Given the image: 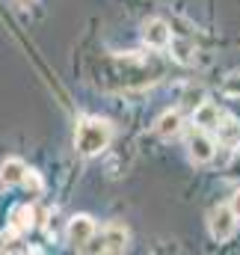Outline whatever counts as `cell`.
I'll list each match as a JSON object with an SVG mask.
<instances>
[{"instance_id":"obj_1","label":"cell","mask_w":240,"mask_h":255,"mask_svg":"<svg viewBox=\"0 0 240 255\" xmlns=\"http://www.w3.org/2000/svg\"><path fill=\"white\" fill-rule=\"evenodd\" d=\"M113 139V128L107 119H80L74 130V148L83 157H95L101 154Z\"/></svg>"},{"instance_id":"obj_2","label":"cell","mask_w":240,"mask_h":255,"mask_svg":"<svg viewBox=\"0 0 240 255\" xmlns=\"http://www.w3.org/2000/svg\"><path fill=\"white\" fill-rule=\"evenodd\" d=\"M238 214H235V208L232 205H220V208H214L211 211V217H208V229H211V238L214 241H220V244H226V241H232V235H235V229H238Z\"/></svg>"},{"instance_id":"obj_3","label":"cell","mask_w":240,"mask_h":255,"mask_svg":"<svg viewBox=\"0 0 240 255\" xmlns=\"http://www.w3.org/2000/svg\"><path fill=\"white\" fill-rule=\"evenodd\" d=\"M187 148H190V160H193V163H211L214 154H217V139H214L205 128H196V130L190 133Z\"/></svg>"},{"instance_id":"obj_4","label":"cell","mask_w":240,"mask_h":255,"mask_svg":"<svg viewBox=\"0 0 240 255\" xmlns=\"http://www.w3.org/2000/svg\"><path fill=\"white\" fill-rule=\"evenodd\" d=\"M142 42H145L148 48H154V51L169 48V45H172V30H169V24H166L163 18L145 21V24H142Z\"/></svg>"},{"instance_id":"obj_5","label":"cell","mask_w":240,"mask_h":255,"mask_svg":"<svg viewBox=\"0 0 240 255\" xmlns=\"http://www.w3.org/2000/svg\"><path fill=\"white\" fill-rule=\"evenodd\" d=\"M65 235H68V244H71L74 250H83V247L95 238V220H92L89 214H77V217H71Z\"/></svg>"},{"instance_id":"obj_6","label":"cell","mask_w":240,"mask_h":255,"mask_svg":"<svg viewBox=\"0 0 240 255\" xmlns=\"http://www.w3.org/2000/svg\"><path fill=\"white\" fill-rule=\"evenodd\" d=\"M104 253H113L119 255L127 250V241H130V232H127V226H121V223H110L107 229H104Z\"/></svg>"},{"instance_id":"obj_7","label":"cell","mask_w":240,"mask_h":255,"mask_svg":"<svg viewBox=\"0 0 240 255\" xmlns=\"http://www.w3.org/2000/svg\"><path fill=\"white\" fill-rule=\"evenodd\" d=\"M27 163L21 160V157H9V160H3V166H0V184L3 187H18V184H24V178H27Z\"/></svg>"},{"instance_id":"obj_8","label":"cell","mask_w":240,"mask_h":255,"mask_svg":"<svg viewBox=\"0 0 240 255\" xmlns=\"http://www.w3.org/2000/svg\"><path fill=\"white\" fill-rule=\"evenodd\" d=\"M193 122L199 128H205V130H217V125L223 122V113H220L217 104L205 101V104H199V107L193 110Z\"/></svg>"},{"instance_id":"obj_9","label":"cell","mask_w":240,"mask_h":255,"mask_svg":"<svg viewBox=\"0 0 240 255\" xmlns=\"http://www.w3.org/2000/svg\"><path fill=\"white\" fill-rule=\"evenodd\" d=\"M36 229V211L30 205H21L15 214H12V223H9V235H27Z\"/></svg>"},{"instance_id":"obj_10","label":"cell","mask_w":240,"mask_h":255,"mask_svg":"<svg viewBox=\"0 0 240 255\" xmlns=\"http://www.w3.org/2000/svg\"><path fill=\"white\" fill-rule=\"evenodd\" d=\"M217 139H220V145H226V148H238L240 145V122L238 119L226 116V119L217 125Z\"/></svg>"},{"instance_id":"obj_11","label":"cell","mask_w":240,"mask_h":255,"mask_svg":"<svg viewBox=\"0 0 240 255\" xmlns=\"http://www.w3.org/2000/svg\"><path fill=\"white\" fill-rule=\"evenodd\" d=\"M154 133H157L160 139H172V136H178L181 133V113L178 110L163 113V116L154 122Z\"/></svg>"},{"instance_id":"obj_12","label":"cell","mask_w":240,"mask_h":255,"mask_svg":"<svg viewBox=\"0 0 240 255\" xmlns=\"http://www.w3.org/2000/svg\"><path fill=\"white\" fill-rule=\"evenodd\" d=\"M223 92H226L229 98H240V71H235V74H229V77H226Z\"/></svg>"},{"instance_id":"obj_13","label":"cell","mask_w":240,"mask_h":255,"mask_svg":"<svg viewBox=\"0 0 240 255\" xmlns=\"http://www.w3.org/2000/svg\"><path fill=\"white\" fill-rule=\"evenodd\" d=\"M24 184H27V187H33V190H36V193L42 190V181H39V178H36V172H33V169H30V172H27V178H24Z\"/></svg>"},{"instance_id":"obj_14","label":"cell","mask_w":240,"mask_h":255,"mask_svg":"<svg viewBox=\"0 0 240 255\" xmlns=\"http://www.w3.org/2000/svg\"><path fill=\"white\" fill-rule=\"evenodd\" d=\"M232 208H235V214L240 217V190L235 193V196H232Z\"/></svg>"},{"instance_id":"obj_15","label":"cell","mask_w":240,"mask_h":255,"mask_svg":"<svg viewBox=\"0 0 240 255\" xmlns=\"http://www.w3.org/2000/svg\"><path fill=\"white\" fill-rule=\"evenodd\" d=\"M18 3H21V6H30V3H33V0H18Z\"/></svg>"}]
</instances>
